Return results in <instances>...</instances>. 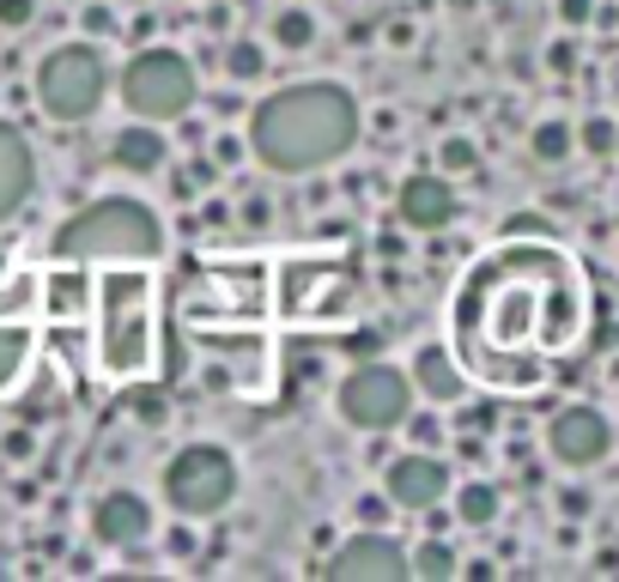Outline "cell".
Here are the masks:
<instances>
[{
	"label": "cell",
	"mask_w": 619,
	"mask_h": 582,
	"mask_svg": "<svg viewBox=\"0 0 619 582\" xmlns=\"http://www.w3.org/2000/svg\"><path fill=\"white\" fill-rule=\"evenodd\" d=\"M413 407H420V395H413L408 364L358 358L353 370L334 383V413H341V425L358 431V437H396Z\"/></svg>",
	"instance_id": "8"
},
{
	"label": "cell",
	"mask_w": 619,
	"mask_h": 582,
	"mask_svg": "<svg viewBox=\"0 0 619 582\" xmlns=\"http://www.w3.org/2000/svg\"><path fill=\"white\" fill-rule=\"evenodd\" d=\"M110 91H116V61L98 37H67L31 67V98L55 128H85L110 104Z\"/></svg>",
	"instance_id": "5"
},
{
	"label": "cell",
	"mask_w": 619,
	"mask_h": 582,
	"mask_svg": "<svg viewBox=\"0 0 619 582\" xmlns=\"http://www.w3.org/2000/svg\"><path fill=\"white\" fill-rule=\"evenodd\" d=\"M31 25H37V0H0V31L7 37H19Z\"/></svg>",
	"instance_id": "29"
},
{
	"label": "cell",
	"mask_w": 619,
	"mask_h": 582,
	"mask_svg": "<svg viewBox=\"0 0 619 582\" xmlns=\"http://www.w3.org/2000/svg\"><path fill=\"white\" fill-rule=\"evenodd\" d=\"M595 510V498L583 492V486H565V492H559V516H571V522H583Z\"/></svg>",
	"instance_id": "34"
},
{
	"label": "cell",
	"mask_w": 619,
	"mask_h": 582,
	"mask_svg": "<svg viewBox=\"0 0 619 582\" xmlns=\"http://www.w3.org/2000/svg\"><path fill=\"white\" fill-rule=\"evenodd\" d=\"M444 510H449V522H456V528L486 534L492 522L504 516V486H498V479H486V473H468V479H456V486H449Z\"/></svg>",
	"instance_id": "18"
},
{
	"label": "cell",
	"mask_w": 619,
	"mask_h": 582,
	"mask_svg": "<svg viewBox=\"0 0 619 582\" xmlns=\"http://www.w3.org/2000/svg\"><path fill=\"white\" fill-rule=\"evenodd\" d=\"M408 577H420V582H456L461 577V552L425 528L420 540L408 546Z\"/></svg>",
	"instance_id": "21"
},
{
	"label": "cell",
	"mask_w": 619,
	"mask_h": 582,
	"mask_svg": "<svg viewBox=\"0 0 619 582\" xmlns=\"http://www.w3.org/2000/svg\"><path fill=\"white\" fill-rule=\"evenodd\" d=\"M243 158H250V146H243L231 128H219V134H213V164H219V170H238Z\"/></svg>",
	"instance_id": "30"
},
{
	"label": "cell",
	"mask_w": 619,
	"mask_h": 582,
	"mask_svg": "<svg viewBox=\"0 0 619 582\" xmlns=\"http://www.w3.org/2000/svg\"><path fill=\"white\" fill-rule=\"evenodd\" d=\"M614 443H619V431H614V419H607L595 401L553 407V419H547V431H540L547 461L565 467V473H589V467H601L607 455H614Z\"/></svg>",
	"instance_id": "9"
},
{
	"label": "cell",
	"mask_w": 619,
	"mask_h": 582,
	"mask_svg": "<svg viewBox=\"0 0 619 582\" xmlns=\"http://www.w3.org/2000/svg\"><path fill=\"white\" fill-rule=\"evenodd\" d=\"M37 292L31 285H13L0 292V395H13L31 376V358H37Z\"/></svg>",
	"instance_id": "14"
},
{
	"label": "cell",
	"mask_w": 619,
	"mask_h": 582,
	"mask_svg": "<svg viewBox=\"0 0 619 582\" xmlns=\"http://www.w3.org/2000/svg\"><path fill=\"white\" fill-rule=\"evenodd\" d=\"M200 104L213 110V122H238L243 110H250V98H243V85H231V79H225V91H200Z\"/></svg>",
	"instance_id": "26"
},
{
	"label": "cell",
	"mask_w": 619,
	"mask_h": 582,
	"mask_svg": "<svg viewBox=\"0 0 619 582\" xmlns=\"http://www.w3.org/2000/svg\"><path fill=\"white\" fill-rule=\"evenodd\" d=\"M396 219H401V231H420V237L449 231L461 219L456 176H444V170H408L396 182Z\"/></svg>",
	"instance_id": "13"
},
{
	"label": "cell",
	"mask_w": 619,
	"mask_h": 582,
	"mask_svg": "<svg viewBox=\"0 0 619 582\" xmlns=\"http://www.w3.org/2000/svg\"><path fill=\"white\" fill-rule=\"evenodd\" d=\"M243 492V467L225 443H183L159 467V504L183 522H219Z\"/></svg>",
	"instance_id": "7"
},
{
	"label": "cell",
	"mask_w": 619,
	"mask_h": 582,
	"mask_svg": "<svg viewBox=\"0 0 619 582\" xmlns=\"http://www.w3.org/2000/svg\"><path fill=\"white\" fill-rule=\"evenodd\" d=\"M80 37H98V43H110V37H116V13H110L104 0L80 7Z\"/></svg>",
	"instance_id": "28"
},
{
	"label": "cell",
	"mask_w": 619,
	"mask_h": 582,
	"mask_svg": "<svg viewBox=\"0 0 619 582\" xmlns=\"http://www.w3.org/2000/svg\"><path fill=\"white\" fill-rule=\"evenodd\" d=\"M110 170L128 182H152L171 170V134L159 128V122H122L116 134H110Z\"/></svg>",
	"instance_id": "16"
},
{
	"label": "cell",
	"mask_w": 619,
	"mask_h": 582,
	"mask_svg": "<svg viewBox=\"0 0 619 582\" xmlns=\"http://www.w3.org/2000/svg\"><path fill=\"white\" fill-rule=\"evenodd\" d=\"M432 170H444V176H474L480 170V140L474 134H444L437 140V152H432Z\"/></svg>",
	"instance_id": "23"
},
{
	"label": "cell",
	"mask_w": 619,
	"mask_h": 582,
	"mask_svg": "<svg viewBox=\"0 0 619 582\" xmlns=\"http://www.w3.org/2000/svg\"><path fill=\"white\" fill-rule=\"evenodd\" d=\"M377 249H382V255H389V261H401V255H408V249H401V237H396V231H389V237H377Z\"/></svg>",
	"instance_id": "36"
},
{
	"label": "cell",
	"mask_w": 619,
	"mask_h": 582,
	"mask_svg": "<svg viewBox=\"0 0 619 582\" xmlns=\"http://www.w3.org/2000/svg\"><path fill=\"white\" fill-rule=\"evenodd\" d=\"M583 273L559 237H498L449 298V352L486 395H535L583 340Z\"/></svg>",
	"instance_id": "1"
},
{
	"label": "cell",
	"mask_w": 619,
	"mask_h": 582,
	"mask_svg": "<svg viewBox=\"0 0 619 582\" xmlns=\"http://www.w3.org/2000/svg\"><path fill=\"white\" fill-rule=\"evenodd\" d=\"M401 431H408V437L420 443V449H444V443H449V425H444V407H432V413H420V407H413V413L401 419Z\"/></svg>",
	"instance_id": "25"
},
{
	"label": "cell",
	"mask_w": 619,
	"mask_h": 582,
	"mask_svg": "<svg viewBox=\"0 0 619 582\" xmlns=\"http://www.w3.org/2000/svg\"><path fill=\"white\" fill-rule=\"evenodd\" d=\"M122 116L134 122H159V128H176L200 110V67L188 49L176 43H134V55L116 67V91Z\"/></svg>",
	"instance_id": "6"
},
{
	"label": "cell",
	"mask_w": 619,
	"mask_h": 582,
	"mask_svg": "<svg viewBox=\"0 0 619 582\" xmlns=\"http://www.w3.org/2000/svg\"><path fill=\"white\" fill-rule=\"evenodd\" d=\"M37 146H31V134L19 128V122L0 116V225H13L19 213L31 207V194H37Z\"/></svg>",
	"instance_id": "15"
},
{
	"label": "cell",
	"mask_w": 619,
	"mask_h": 582,
	"mask_svg": "<svg viewBox=\"0 0 619 582\" xmlns=\"http://www.w3.org/2000/svg\"><path fill=\"white\" fill-rule=\"evenodd\" d=\"M553 13H559L565 31H583V25H595V0H559Z\"/></svg>",
	"instance_id": "33"
},
{
	"label": "cell",
	"mask_w": 619,
	"mask_h": 582,
	"mask_svg": "<svg viewBox=\"0 0 619 582\" xmlns=\"http://www.w3.org/2000/svg\"><path fill=\"white\" fill-rule=\"evenodd\" d=\"M607 383H619V352H614V364H607Z\"/></svg>",
	"instance_id": "37"
},
{
	"label": "cell",
	"mask_w": 619,
	"mask_h": 582,
	"mask_svg": "<svg viewBox=\"0 0 619 582\" xmlns=\"http://www.w3.org/2000/svg\"><path fill=\"white\" fill-rule=\"evenodd\" d=\"M577 152H589V158H614V152H619V122H607V116L577 122Z\"/></svg>",
	"instance_id": "24"
},
{
	"label": "cell",
	"mask_w": 619,
	"mask_h": 582,
	"mask_svg": "<svg viewBox=\"0 0 619 582\" xmlns=\"http://www.w3.org/2000/svg\"><path fill=\"white\" fill-rule=\"evenodd\" d=\"M389 516H396V504H389L382 492L358 498V522H365V528H389Z\"/></svg>",
	"instance_id": "32"
},
{
	"label": "cell",
	"mask_w": 619,
	"mask_h": 582,
	"mask_svg": "<svg viewBox=\"0 0 619 582\" xmlns=\"http://www.w3.org/2000/svg\"><path fill=\"white\" fill-rule=\"evenodd\" d=\"M528 158L535 164H571L577 158V122H565V116H540L535 128H528Z\"/></svg>",
	"instance_id": "22"
},
{
	"label": "cell",
	"mask_w": 619,
	"mask_h": 582,
	"mask_svg": "<svg viewBox=\"0 0 619 582\" xmlns=\"http://www.w3.org/2000/svg\"><path fill=\"white\" fill-rule=\"evenodd\" d=\"M85 534H92L98 552H140L159 534V510H152L146 492H134V486H110L85 510Z\"/></svg>",
	"instance_id": "12"
},
{
	"label": "cell",
	"mask_w": 619,
	"mask_h": 582,
	"mask_svg": "<svg viewBox=\"0 0 619 582\" xmlns=\"http://www.w3.org/2000/svg\"><path fill=\"white\" fill-rule=\"evenodd\" d=\"M219 73L231 79V85H262L267 73H274V49H267V43H255V37H231L219 49Z\"/></svg>",
	"instance_id": "20"
},
{
	"label": "cell",
	"mask_w": 619,
	"mask_h": 582,
	"mask_svg": "<svg viewBox=\"0 0 619 582\" xmlns=\"http://www.w3.org/2000/svg\"><path fill=\"white\" fill-rule=\"evenodd\" d=\"M243 146L267 176H322L341 158L358 152V134H365V110H358L353 85L341 79H291L274 85L267 98H255L243 110Z\"/></svg>",
	"instance_id": "2"
},
{
	"label": "cell",
	"mask_w": 619,
	"mask_h": 582,
	"mask_svg": "<svg viewBox=\"0 0 619 582\" xmlns=\"http://www.w3.org/2000/svg\"><path fill=\"white\" fill-rule=\"evenodd\" d=\"M547 67H553L559 79H565V73H577V31H565V37H553V43H547Z\"/></svg>",
	"instance_id": "31"
},
{
	"label": "cell",
	"mask_w": 619,
	"mask_h": 582,
	"mask_svg": "<svg viewBox=\"0 0 619 582\" xmlns=\"http://www.w3.org/2000/svg\"><path fill=\"white\" fill-rule=\"evenodd\" d=\"M128 388H134V419H140V425H164V419H171V401H164L152 383H128Z\"/></svg>",
	"instance_id": "27"
},
{
	"label": "cell",
	"mask_w": 619,
	"mask_h": 582,
	"mask_svg": "<svg viewBox=\"0 0 619 582\" xmlns=\"http://www.w3.org/2000/svg\"><path fill=\"white\" fill-rule=\"evenodd\" d=\"M614 158H619V152H614Z\"/></svg>",
	"instance_id": "38"
},
{
	"label": "cell",
	"mask_w": 619,
	"mask_h": 582,
	"mask_svg": "<svg viewBox=\"0 0 619 582\" xmlns=\"http://www.w3.org/2000/svg\"><path fill=\"white\" fill-rule=\"evenodd\" d=\"M408 376H413V395H420L425 407H461L468 395H474V383H468V370L456 364L449 340H425V346H413Z\"/></svg>",
	"instance_id": "17"
},
{
	"label": "cell",
	"mask_w": 619,
	"mask_h": 582,
	"mask_svg": "<svg viewBox=\"0 0 619 582\" xmlns=\"http://www.w3.org/2000/svg\"><path fill=\"white\" fill-rule=\"evenodd\" d=\"M449 486H456V467H449L444 449H401L382 461V498L396 504V516H425V510H437L449 498Z\"/></svg>",
	"instance_id": "10"
},
{
	"label": "cell",
	"mask_w": 619,
	"mask_h": 582,
	"mask_svg": "<svg viewBox=\"0 0 619 582\" xmlns=\"http://www.w3.org/2000/svg\"><path fill=\"white\" fill-rule=\"evenodd\" d=\"M317 37H322V25L303 0H286V7H274V19H267V49H279V55L317 49Z\"/></svg>",
	"instance_id": "19"
},
{
	"label": "cell",
	"mask_w": 619,
	"mask_h": 582,
	"mask_svg": "<svg viewBox=\"0 0 619 582\" xmlns=\"http://www.w3.org/2000/svg\"><path fill=\"white\" fill-rule=\"evenodd\" d=\"M7 455H13V461H25V455H31V431H13V437H7Z\"/></svg>",
	"instance_id": "35"
},
{
	"label": "cell",
	"mask_w": 619,
	"mask_h": 582,
	"mask_svg": "<svg viewBox=\"0 0 619 582\" xmlns=\"http://www.w3.org/2000/svg\"><path fill=\"white\" fill-rule=\"evenodd\" d=\"M329 582H408V540L396 528H365L358 522L329 558H322Z\"/></svg>",
	"instance_id": "11"
},
{
	"label": "cell",
	"mask_w": 619,
	"mask_h": 582,
	"mask_svg": "<svg viewBox=\"0 0 619 582\" xmlns=\"http://www.w3.org/2000/svg\"><path fill=\"white\" fill-rule=\"evenodd\" d=\"M164 213L140 194H98L73 207L49 231V261H80V267H122V261H164Z\"/></svg>",
	"instance_id": "4"
},
{
	"label": "cell",
	"mask_w": 619,
	"mask_h": 582,
	"mask_svg": "<svg viewBox=\"0 0 619 582\" xmlns=\"http://www.w3.org/2000/svg\"><path fill=\"white\" fill-rule=\"evenodd\" d=\"M92 328H98V376L116 388L146 383L159 364V267L122 261L92 267Z\"/></svg>",
	"instance_id": "3"
}]
</instances>
